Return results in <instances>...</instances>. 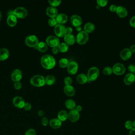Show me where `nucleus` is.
<instances>
[{
	"label": "nucleus",
	"instance_id": "f257e3e1",
	"mask_svg": "<svg viewBox=\"0 0 135 135\" xmlns=\"http://www.w3.org/2000/svg\"><path fill=\"white\" fill-rule=\"evenodd\" d=\"M41 64L44 68L49 70L54 67L55 65V60L52 55L46 54L41 57Z\"/></svg>",
	"mask_w": 135,
	"mask_h": 135
},
{
	"label": "nucleus",
	"instance_id": "f03ea898",
	"mask_svg": "<svg viewBox=\"0 0 135 135\" xmlns=\"http://www.w3.org/2000/svg\"><path fill=\"white\" fill-rule=\"evenodd\" d=\"M30 83L32 85L35 86H42L45 84V79L42 75H36L31 78Z\"/></svg>",
	"mask_w": 135,
	"mask_h": 135
},
{
	"label": "nucleus",
	"instance_id": "7ed1b4c3",
	"mask_svg": "<svg viewBox=\"0 0 135 135\" xmlns=\"http://www.w3.org/2000/svg\"><path fill=\"white\" fill-rule=\"evenodd\" d=\"M76 42L80 45L85 44L89 40V35L84 31H82L78 34L75 38Z\"/></svg>",
	"mask_w": 135,
	"mask_h": 135
},
{
	"label": "nucleus",
	"instance_id": "20e7f679",
	"mask_svg": "<svg viewBox=\"0 0 135 135\" xmlns=\"http://www.w3.org/2000/svg\"><path fill=\"white\" fill-rule=\"evenodd\" d=\"M99 75V70L97 67H92L88 71L87 77L89 81H95Z\"/></svg>",
	"mask_w": 135,
	"mask_h": 135
},
{
	"label": "nucleus",
	"instance_id": "39448f33",
	"mask_svg": "<svg viewBox=\"0 0 135 135\" xmlns=\"http://www.w3.org/2000/svg\"><path fill=\"white\" fill-rule=\"evenodd\" d=\"M63 24H57L54 28V32L55 35L59 37H64L66 34V30Z\"/></svg>",
	"mask_w": 135,
	"mask_h": 135
},
{
	"label": "nucleus",
	"instance_id": "423d86ee",
	"mask_svg": "<svg viewBox=\"0 0 135 135\" xmlns=\"http://www.w3.org/2000/svg\"><path fill=\"white\" fill-rule=\"evenodd\" d=\"M46 42L47 45L52 48L58 47L60 44L59 39L53 35H50L47 36L46 38Z\"/></svg>",
	"mask_w": 135,
	"mask_h": 135
},
{
	"label": "nucleus",
	"instance_id": "0eeeda50",
	"mask_svg": "<svg viewBox=\"0 0 135 135\" xmlns=\"http://www.w3.org/2000/svg\"><path fill=\"white\" fill-rule=\"evenodd\" d=\"M13 14L18 18H24L27 15V11L23 7H18L13 11Z\"/></svg>",
	"mask_w": 135,
	"mask_h": 135
},
{
	"label": "nucleus",
	"instance_id": "6e6552de",
	"mask_svg": "<svg viewBox=\"0 0 135 135\" xmlns=\"http://www.w3.org/2000/svg\"><path fill=\"white\" fill-rule=\"evenodd\" d=\"M25 43L28 46L34 47L37 46L39 42L37 37L35 35H31L25 38Z\"/></svg>",
	"mask_w": 135,
	"mask_h": 135
},
{
	"label": "nucleus",
	"instance_id": "1a4fd4ad",
	"mask_svg": "<svg viewBox=\"0 0 135 135\" xmlns=\"http://www.w3.org/2000/svg\"><path fill=\"white\" fill-rule=\"evenodd\" d=\"M112 72L117 75H122L126 71V68L124 66L120 63L115 64L112 68Z\"/></svg>",
	"mask_w": 135,
	"mask_h": 135
},
{
	"label": "nucleus",
	"instance_id": "9d476101",
	"mask_svg": "<svg viewBox=\"0 0 135 135\" xmlns=\"http://www.w3.org/2000/svg\"><path fill=\"white\" fill-rule=\"evenodd\" d=\"M78 70V64L76 62H70L67 67V71L70 74L74 75L76 73Z\"/></svg>",
	"mask_w": 135,
	"mask_h": 135
},
{
	"label": "nucleus",
	"instance_id": "9b49d317",
	"mask_svg": "<svg viewBox=\"0 0 135 135\" xmlns=\"http://www.w3.org/2000/svg\"><path fill=\"white\" fill-rule=\"evenodd\" d=\"M80 118V113L75 109L71 110L68 113V119L72 122L78 121Z\"/></svg>",
	"mask_w": 135,
	"mask_h": 135
},
{
	"label": "nucleus",
	"instance_id": "f8f14e48",
	"mask_svg": "<svg viewBox=\"0 0 135 135\" xmlns=\"http://www.w3.org/2000/svg\"><path fill=\"white\" fill-rule=\"evenodd\" d=\"M13 103L15 107L21 109L23 108L25 102L22 97L20 96H16L13 99Z\"/></svg>",
	"mask_w": 135,
	"mask_h": 135
},
{
	"label": "nucleus",
	"instance_id": "ddd939ff",
	"mask_svg": "<svg viewBox=\"0 0 135 135\" xmlns=\"http://www.w3.org/2000/svg\"><path fill=\"white\" fill-rule=\"evenodd\" d=\"M22 78V72L19 69L14 70L11 73V79L14 82L20 81Z\"/></svg>",
	"mask_w": 135,
	"mask_h": 135
},
{
	"label": "nucleus",
	"instance_id": "4468645a",
	"mask_svg": "<svg viewBox=\"0 0 135 135\" xmlns=\"http://www.w3.org/2000/svg\"><path fill=\"white\" fill-rule=\"evenodd\" d=\"M70 21L72 25L75 27L80 26L82 23L81 17L78 15H73L71 16L70 18Z\"/></svg>",
	"mask_w": 135,
	"mask_h": 135
},
{
	"label": "nucleus",
	"instance_id": "2eb2a0df",
	"mask_svg": "<svg viewBox=\"0 0 135 135\" xmlns=\"http://www.w3.org/2000/svg\"><path fill=\"white\" fill-rule=\"evenodd\" d=\"M46 13L50 18H55L58 14V11L56 7L49 6L46 9Z\"/></svg>",
	"mask_w": 135,
	"mask_h": 135
},
{
	"label": "nucleus",
	"instance_id": "dca6fc26",
	"mask_svg": "<svg viewBox=\"0 0 135 135\" xmlns=\"http://www.w3.org/2000/svg\"><path fill=\"white\" fill-rule=\"evenodd\" d=\"M132 53L130 51L129 49L126 48L123 49L120 53V57L123 60H129L131 56Z\"/></svg>",
	"mask_w": 135,
	"mask_h": 135
},
{
	"label": "nucleus",
	"instance_id": "f3484780",
	"mask_svg": "<svg viewBox=\"0 0 135 135\" xmlns=\"http://www.w3.org/2000/svg\"><path fill=\"white\" fill-rule=\"evenodd\" d=\"M115 12H116L117 14L120 17H121V18L125 17L128 14V11H127V9L122 6H117Z\"/></svg>",
	"mask_w": 135,
	"mask_h": 135
},
{
	"label": "nucleus",
	"instance_id": "a211bd4d",
	"mask_svg": "<svg viewBox=\"0 0 135 135\" xmlns=\"http://www.w3.org/2000/svg\"><path fill=\"white\" fill-rule=\"evenodd\" d=\"M49 123L50 126L53 129H55L60 128L62 125V122L57 118H53L51 119Z\"/></svg>",
	"mask_w": 135,
	"mask_h": 135
},
{
	"label": "nucleus",
	"instance_id": "6ab92c4d",
	"mask_svg": "<svg viewBox=\"0 0 135 135\" xmlns=\"http://www.w3.org/2000/svg\"><path fill=\"white\" fill-rule=\"evenodd\" d=\"M135 81V76L134 74L128 73L124 78V82L126 85H131Z\"/></svg>",
	"mask_w": 135,
	"mask_h": 135
},
{
	"label": "nucleus",
	"instance_id": "aec40b11",
	"mask_svg": "<svg viewBox=\"0 0 135 135\" xmlns=\"http://www.w3.org/2000/svg\"><path fill=\"white\" fill-rule=\"evenodd\" d=\"M55 18L57 24H63L65 23L68 20V16L64 13H60L57 14Z\"/></svg>",
	"mask_w": 135,
	"mask_h": 135
},
{
	"label": "nucleus",
	"instance_id": "412c9836",
	"mask_svg": "<svg viewBox=\"0 0 135 135\" xmlns=\"http://www.w3.org/2000/svg\"><path fill=\"white\" fill-rule=\"evenodd\" d=\"M64 40L65 43L68 45H72L74 44L76 40L74 36L71 34H66V35L64 37Z\"/></svg>",
	"mask_w": 135,
	"mask_h": 135
},
{
	"label": "nucleus",
	"instance_id": "4be33fe9",
	"mask_svg": "<svg viewBox=\"0 0 135 135\" xmlns=\"http://www.w3.org/2000/svg\"><path fill=\"white\" fill-rule=\"evenodd\" d=\"M64 93L69 97H72L75 94V89L72 85H65L63 89Z\"/></svg>",
	"mask_w": 135,
	"mask_h": 135
},
{
	"label": "nucleus",
	"instance_id": "5701e85b",
	"mask_svg": "<svg viewBox=\"0 0 135 135\" xmlns=\"http://www.w3.org/2000/svg\"><path fill=\"white\" fill-rule=\"evenodd\" d=\"M6 22L9 26L13 27L17 23V18L13 14H10L7 16Z\"/></svg>",
	"mask_w": 135,
	"mask_h": 135
},
{
	"label": "nucleus",
	"instance_id": "b1692460",
	"mask_svg": "<svg viewBox=\"0 0 135 135\" xmlns=\"http://www.w3.org/2000/svg\"><path fill=\"white\" fill-rule=\"evenodd\" d=\"M9 56V51L6 48L0 49V61H4Z\"/></svg>",
	"mask_w": 135,
	"mask_h": 135
},
{
	"label": "nucleus",
	"instance_id": "393cba45",
	"mask_svg": "<svg viewBox=\"0 0 135 135\" xmlns=\"http://www.w3.org/2000/svg\"><path fill=\"white\" fill-rule=\"evenodd\" d=\"M57 119L61 122L65 121L68 119V113L65 110H61L57 114Z\"/></svg>",
	"mask_w": 135,
	"mask_h": 135
},
{
	"label": "nucleus",
	"instance_id": "a878e982",
	"mask_svg": "<svg viewBox=\"0 0 135 135\" xmlns=\"http://www.w3.org/2000/svg\"><path fill=\"white\" fill-rule=\"evenodd\" d=\"M76 81L77 82L81 84H83L88 81V79L87 75L85 74H80L76 76Z\"/></svg>",
	"mask_w": 135,
	"mask_h": 135
},
{
	"label": "nucleus",
	"instance_id": "bb28decb",
	"mask_svg": "<svg viewBox=\"0 0 135 135\" xmlns=\"http://www.w3.org/2000/svg\"><path fill=\"white\" fill-rule=\"evenodd\" d=\"M95 30V25L93 23L88 22L84 26V31L86 33H91Z\"/></svg>",
	"mask_w": 135,
	"mask_h": 135
},
{
	"label": "nucleus",
	"instance_id": "cd10ccee",
	"mask_svg": "<svg viewBox=\"0 0 135 135\" xmlns=\"http://www.w3.org/2000/svg\"><path fill=\"white\" fill-rule=\"evenodd\" d=\"M65 105L66 108L70 110L74 109L76 107L75 102L72 99H68L65 102Z\"/></svg>",
	"mask_w": 135,
	"mask_h": 135
},
{
	"label": "nucleus",
	"instance_id": "c85d7f7f",
	"mask_svg": "<svg viewBox=\"0 0 135 135\" xmlns=\"http://www.w3.org/2000/svg\"><path fill=\"white\" fill-rule=\"evenodd\" d=\"M37 49L41 52H45L47 49V45L46 43L44 42H40L38 43L37 46Z\"/></svg>",
	"mask_w": 135,
	"mask_h": 135
},
{
	"label": "nucleus",
	"instance_id": "c756f323",
	"mask_svg": "<svg viewBox=\"0 0 135 135\" xmlns=\"http://www.w3.org/2000/svg\"><path fill=\"white\" fill-rule=\"evenodd\" d=\"M59 51L62 53H65L67 52L69 50V45H67L65 42L61 43L58 46Z\"/></svg>",
	"mask_w": 135,
	"mask_h": 135
},
{
	"label": "nucleus",
	"instance_id": "7c9ffc66",
	"mask_svg": "<svg viewBox=\"0 0 135 135\" xmlns=\"http://www.w3.org/2000/svg\"><path fill=\"white\" fill-rule=\"evenodd\" d=\"M45 79V84L49 85H52L55 81V77L52 75H47Z\"/></svg>",
	"mask_w": 135,
	"mask_h": 135
},
{
	"label": "nucleus",
	"instance_id": "2f4dec72",
	"mask_svg": "<svg viewBox=\"0 0 135 135\" xmlns=\"http://www.w3.org/2000/svg\"><path fill=\"white\" fill-rule=\"evenodd\" d=\"M69 63V60L66 58H62L59 60V66L62 68H65L68 67Z\"/></svg>",
	"mask_w": 135,
	"mask_h": 135
},
{
	"label": "nucleus",
	"instance_id": "473e14b6",
	"mask_svg": "<svg viewBox=\"0 0 135 135\" xmlns=\"http://www.w3.org/2000/svg\"><path fill=\"white\" fill-rule=\"evenodd\" d=\"M124 127L127 130H131L134 128L133 126V123L131 120H128L127 121L124 123Z\"/></svg>",
	"mask_w": 135,
	"mask_h": 135
},
{
	"label": "nucleus",
	"instance_id": "72a5a7b5",
	"mask_svg": "<svg viewBox=\"0 0 135 135\" xmlns=\"http://www.w3.org/2000/svg\"><path fill=\"white\" fill-rule=\"evenodd\" d=\"M49 3L50 4L51 6L55 7L56 6H58L61 4V1H60V0H49Z\"/></svg>",
	"mask_w": 135,
	"mask_h": 135
},
{
	"label": "nucleus",
	"instance_id": "f704fd0d",
	"mask_svg": "<svg viewBox=\"0 0 135 135\" xmlns=\"http://www.w3.org/2000/svg\"><path fill=\"white\" fill-rule=\"evenodd\" d=\"M112 69L110 66H107L104 68L103 70V73L105 75H110L112 73Z\"/></svg>",
	"mask_w": 135,
	"mask_h": 135
},
{
	"label": "nucleus",
	"instance_id": "c9c22d12",
	"mask_svg": "<svg viewBox=\"0 0 135 135\" xmlns=\"http://www.w3.org/2000/svg\"><path fill=\"white\" fill-rule=\"evenodd\" d=\"M48 24L50 26L55 27L57 24V23L55 18H50L48 20Z\"/></svg>",
	"mask_w": 135,
	"mask_h": 135
},
{
	"label": "nucleus",
	"instance_id": "e433bc0d",
	"mask_svg": "<svg viewBox=\"0 0 135 135\" xmlns=\"http://www.w3.org/2000/svg\"><path fill=\"white\" fill-rule=\"evenodd\" d=\"M64 83L65 85H70L72 83V79L70 76H66L64 79Z\"/></svg>",
	"mask_w": 135,
	"mask_h": 135
},
{
	"label": "nucleus",
	"instance_id": "4c0bfd02",
	"mask_svg": "<svg viewBox=\"0 0 135 135\" xmlns=\"http://www.w3.org/2000/svg\"><path fill=\"white\" fill-rule=\"evenodd\" d=\"M97 2L98 6L100 7H104L107 5V3H108V1L107 0H98Z\"/></svg>",
	"mask_w": 135,
	"mask_h": 135
},
{
	"label": "nucleus",
	"instance_id": "58836bf2",
	"mask_svg": "<svg viewBox=\"0 0 135 135\" xmlns=\"http://www.w3.org/2000/svg\"><path fill=\"white\" fill-rule=\"evenodd\" d=\"M128 70L130 72V73L134 74L135 73V65L131 64H130L128 67Z\"/></svg>",
	"mask_w": 135,
	"mask_h": 135
},
{
	"label": "nucleus",
	"instance_id": "ea45409f",
	"mask_svg": "<svg viewBox=\"0 0 135 135\" xmlns=\"http://www.w3.org/2000/svg\"><path fill=\"white\" fill-rule=\"evenodd\" d=\"M25 135H36V133L34 129H30L26 131Z\"/></svg>",
	"mask_w": 135,
	"mask_h": 135
},
{
	"label": "nucleus",
	"instance_id": "a19ab883",
	"mask_svg": "<svg viewBox=\"0 0 135 135\" xmlns=\"http://www.w3.org/2000/svg\"><path fill=\"white\" fill-rule=\"evenodd\" d=\"M14 86L15 89L19 90L22 88V83L20 82V81L15 82L14 84Z\"/></svg>",
	"mask_w": 135,
	"mask_h": 135
},
{
	"label": "nucleus",
	"instance_id": "79ce46f5",
	"mask_svg": "<svg viewBox=\"0 0 135 135\" xmlns=\"http://www.w3.org/2000/svg\"><path fill=\"white\" fill-rule=\"evenodd\" d=\"M49 120L47 119V118L46 117H43L42 119V120H41V123H42V124L44 126H46L48 123H49Z\"/></svg>",
	"mask_w": 135,
	"mask_h": 135
},
{
	"label": "nucleus",
	"instance_id": "37998d69",
	"mask_svg": "<svg viewBox=\"0 0 135 135\" xmlns=\"http://www.w3.org/2000/svg\"><path fill=\"white\" fill-rule=\"evenodd\" d=\"M31 108H32V105L31 104V103H28V102H26L25 103L24 105V107L23 108L26 110V111H28V110H30L31 109Z\"/></svg>",
	"mask_w": 135,
	"mask_h": 135
},
{
	"label": "nucleus",
	"instance_id": "c03bdc74",
	"mask_svg": "<svg viewBox=\"0 0 135 135\" xmlns=\"http://www.w3.org/2000/svg\"><path fill=\"white\" fill-rule=\"evenodd\" d=\"M130 25L133 27H135V16H133L130 20Z\"/></svg>",
	"mask_w": 135,
	"mask_h": 135
},
{
	"label": "nucleus",
	"instance_id": "a18cd8bd",
	"mask_svg": "<svg viewBox=\"0 0 135 135\" xmlns=\"http://www.w3.org/2000/svg\"><path fill=\"white\" fill-rule=\"evenodd\" d=\"M117 6L114 5V4H112L110 6V7H109V9H110V11L112 12H115L116 11V9H117Z\"/></svg>",
	"mask_w": 135,
	"mask_h": 135
},
{
	"label": "nucleus",
	"instance_id": "49530a36",
	"mask_svg": "<svg viewBox=\"0 0 135 135\" xmlns=\"http://www.w3.org/2000/svg\"><path fill=\"white\" fill-rule=\"evenodd\" d=\"M66 34H71L73 32V29L71 27H68L66 28Z\"/></svg>",
	"mask_w": 135,
	"mask_h": 135
},
{
	"label": "nucleus",
	"instance_id": "de8ad7c7",
	"mask_svg": "<svg viewBox=\"0 0 135 135\" xmlns=\"http://www.w3.org/2000/svg\"><path fill=\"white\" fill-rule=\"evenodd\" d=\"M52 52L53 54H57L59 51V49L57 47H54V48H52Z\"/></svg>",
	"mask_w": 135,
	"mask_h": 135
},
{
	"label": "nucleus",
	"instance_id": "09e8293b",
	"mask_svg": "<svg viewBox=\"0 0 135 135\" xmlns=\"http://www.w3.org/2000/svg\"><path fill=\"white\" fill-rule=\"evenodd\" d=\"M75 109L78 111V112H80V111H82V107L81 106V105H77V106H76L75 107Z\"/></svg>",
	"mask_w": 135,
	"mask_h": 135
},
{
	"label": "nucleus",
	"instance_id": "8fccbe9b",
	"mask_svg": "<svg viewBox=\"0 0 135 135\" xmlns=\"http://www.w3.org/2000/svg\"><path fill=\"white\" fill-rule=\"evenodd\" d=\"M129 135H135V128H133L131 130H130Z\"/></svg>",
	"mask_w": 135,
	"mask_h": 135
},
{
	"label": "nucleus",
	"instance_id": "3c124183",
	"mask_svg": "<svg viewBox=\"0 0 135 135\" xmlns=\"http://www.w3.org/2000/svg\"><path fill=\"white\" fill-rule=\"evenodd\" d=\"M130 50L131 53H135V45H132L130 48Z\"/></svg>",
	"mask_w": 135,
	"mask_h": 135
},
{
	"label": "nucleus",
	"instance_id": "603ef678",
	"mask_svg": "<svg viewBox=\"0 0 135 135\" xmlns=\"http://www.w3.org/2000/svg\"><path fill=\"white\" fill-rule=\"evenodd\" d=\"M38 115L40 116V117H42V116H43L44 115V112L43 111V110H39L38 111Z\"/></svg>",
	"mask_w": 135,
	"mask_h": 135
},
{
	"label": "nucleus",
	"instance_id": "864d4df0",
	"mask_svg": "<svg viewBox=\"0 0 135 135\" xmlns=\"http://www.w3.org/2000/svg\"><path fill=\"white\" fill-rule=\"evenodd\" d=\"M76 28V31H78V32H81V31H82V28H81V26H78V27H75Z\"/></svg>",
	"mask_w": 135,
	"mask_h": 135
},
{
	"label": "nucleus",
	"instance_id": "5fc2aeb1",
	"mask_svg": "<svg viewBox=\"0 0 135 135\" xmlns=\"http://www.w3.org/2000/svg\"><path fill=\"white\" fill-rule=\"evenodd\" d=\"M1 18H2V13L0 11V21H1Z\"/></svg>",
	"mask_w": 135,
	"mask_h": 135
},
{
	"label": "nucleus",
	"instance_id": "6e6d98bb",
	"mask_svg": "<svg viewBox=\"0 0 135 135\" xmlns=\"http://www.w3.org/2000/svg\"><path fill=\"white\" fill-rule=\"evenodd\" d=\"M133 126H134V128H135V120H134V121L133 122Z\"/></svg>",
	"mask_w": 135,
	"mask_h": 135
},
{
	"label": "nucleus",
	"instance_id": "4d7b16f0",
	"mask_svg": "<svg viewBox=\"0 0 135 135\" xmlns=\"http://www.w3.org/2000/svg\"><path fill=\"white\" fill-rule=\"evenodd\" d=\"M134 76H135V73H134Z\"/></svg>",
	"mask_w": 135,
	"mask_h": 135
}]
</instances>
